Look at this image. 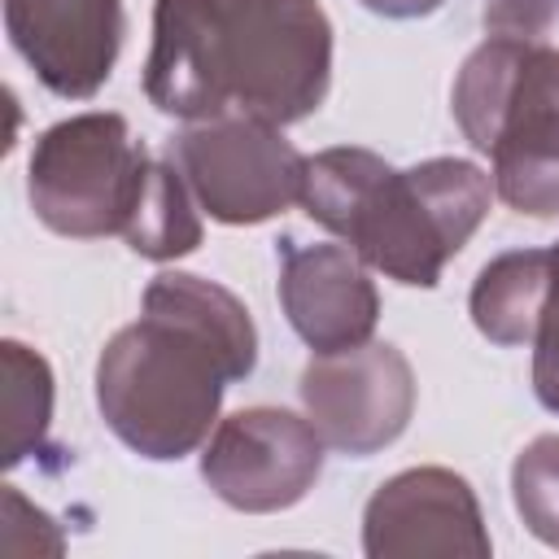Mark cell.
I'll list each match as a JSON object with an SVG mask.
<instances>
[{"label":"cell","mask_w":559,"mask_h":559,"mask_svg":"<svg viewBox=\"0 0 559 559\" xmlns=\"http://www.w3.org/2000/svg\"><path fill=\"white\" fill-rule=\"evenodd\" d=\"M258 367L249 306L218 280L157 271L140 319L118 328L96 358L105 428L148 463H179L218 424L223 393Z\"/></svg>","instance_id":"1"},{"label":"cell","mask_w":559,"mask_h":559,"mask_svg":"<svg viewBox=\"0 0 559 559\" xmlns=\"http://www.w3.org/2000/svg\"><path fill=\"white\" fill-rule=\"evenodd\" d=\"M332 87V17L319 0H157L144 96L166 118H310Z\"/></svg>","instance_id":"2"},{"label":"cell","mask_w":559,"mask_h":559,"mask_svg":"<svg viewBox=\"0 0 559 559\" xmlns=\"http://www.w3.org/2000/svg\"><path fill=\"white\" fill-rule=\"evenodd\" d=\"M493 179L467 157H424L406 170L358 144L306 157L301 210L371 271L437 288L441 271L489 218Z\"/></svg>","instance_id":"3"},{"label":"cell","mask_w":559,"mask_h":559,"mask_svg":"<svg viewBox=\"0 0 559 559\" xmlns=\"http://www.w3.org/2000/svg\"><path fill=\"white\" fill-rule=\"evenodd\" d=\"M450 114L515 214L559 218V48L485 35L454 74Z\"/></svg>","instance_id":"4"},{"label":"cell","mask_w":559,"mask_h":559,"mask_svg":"<svg viewBox=\"0 0 559 559\" xmlns=\"http://www.w3.org/2000/svg\"><path fill=\"white\" fill-rule=\"evenodd\" d=\"M153 153L114 109H87L35 135L26 162V201L35 218L70 240L122 236Z\"/></svg>","instance_id":"5"},{"label":"cell","mask_w":559,"mask_h":559,"mask_svg":"<svg viewBox=\"0 0 559 559\" xmlns=\"http://www.w3.org/2000/svg\"><path fill=\"white\" fill-rule=\"evenodd\" d=\"M170 162L214 223L253 227L301 205L306 153L275 122L249 114L188 122L170 140Z\"/></svg>","instance_id":"6"},{"label":"cell","mask_w":559,"mask_h":559,"mask_svg":"<svg viewBox=\"0 0 559 559\" xmlns=\"http://www.w3.org/2000/svg\"><path fill=\"white\" fill-rule=\"evenodd\" d=\"M328 441L310 415L284 406H245L214 424L201 445V480L218 502L245 515L297 507L323 476Z\"/></svg>","instance_id":"7"},{"label":"cell","mask_w":559,"mask_h":559,"mask_svg":"<svg viewBox=\"0 0 559 559\" xmlns=\"http://www.w3.org/2000/svg\"><path fill=\"white\" fill-rule=\"evenodd\" d=\"M415 367L393 341H362L314 354L301 371V406L328 450L371 459L393 445L415 415Z\"/></svg>","instance_id":"8"},{"label":"cell","mask_w":559,"mask_h":559,"mask_svg":"<svg viewBox=\"0 0 559 559\" xmlns=\"http://www.w3.org/2000/svg\"><path fill=\"white\" fill-rule=\"evenodd\" d=\"M493 542L467 476L450 467H406L376 485L362 507V555H467L489 559Z\"/></svg>","instance_id":"9"},{"label":"cell","mask_w":559,"mask_h":559,"mask_svg":"<svg viewBox=\"0 0 559 559\" xmlns=\"http://www.w3.org/2000/svg\"><path fill=\"white\" fill-rule=\"evenodd\" d=\"M275 258L280 310L314 354L371 341L380 323V293L371 266L345 240H301L284 231L275 240Z\"/></svg>","instance_id":"10"},{"label":"cell","mask_w":559,"mask_h":559,"mask_svg":"<svg viewBox=\"0 0 559 559\" xmlns=\"http://www.w3.org/2000/svg\"><path fill=\"white\" fill-rule=\"evenodd\" d=\"M13 52L61 100L96 96L122 52V0H4Z\"/></svg>","instance_id":"11"},{"label":"cell","mask_w":559,"mask_h":559,"mask_svg":"<svg viewBox=\"0 0 559 559\" xmlns=\"http://www.w3.org/2000/svg\"><path fill=\"white\" fill-rule=\"evenodd\" d=\"M546 284H550V249H507L489 258L467 293L476 332L502 349L533 345Z\"/></svg>","instance_id":"12"},{"label":"cell","mask_w":559,"mask_h":559,"mask_svg":"<svg viewBox=\"0 0 559 559\" xmlns=\"http://www.w3.org/2000/svg\"><path fill=\"white\" fill-rule=\"evenodd\" d=\"M201 205L188 188V179L179 175V166L166 157H153V170L144 179V192L135 201V214L122 231V240L148 258V262H175L201 249Z\"/></svg>","instance_id":"13"},{"label":"cell","mask_w":559,"mask_h":559,"mask_svg":"<svg viewBox=\"0 0 559 559\" xmlns=\"http://www.w3.org/2000/svg\"><path fill=\"white\" fill-rule=\"evenodd\" d=\"M4 371V467L26 463L44 450L52 424V367L39 349L22 341H0Z\"/></svg>","instance_id":"14"},{"label":"cell","mask_w":559,"mask_h":559,"mask_svg":"<svg viewBox=\"0 0 559 559\" xmlns=\"http://www.w3.org/2000/svg\"><path fill=\"white\" fill-rule=\"evenodd\" d=\"M511 502L524 528L559 550V432L533 437L511 463Z\"/></svg>","instance_id":"15"},{"label":"cell","mask_w":559,"mask_h":559,"mask_svg":"<svg viewBox=\"0 0 559 559\" xmlns=\"http://www.w3.org/2000/svg\"><path fill=\"white\" fill-rule=\"evenodd\" d=\"M533 393L550 415H559V240L550 245V284L533 332Z\"/></svg>","instance_id":"16"},{"label":"cell","mask_w":559,"mask_h":559,"mask_svg":"<svg viewBox=\"0 0 559 559\" xmlns=\"http://www.w3.org/2000/svg\"><path fill=\"white\" fill-rule=\"evenodd\" d=\"M559 13V0H485V31L493 35H542Z\"/></svg>","instance_id":"17"},{"label":"cell","mask_w":559,"mask_h":559,"mask_svg":"<svg viewBox=\"0 0 559 559\" xmlns=\"http://www.w3.org/2000/svg\"><path fill=\"white\" fill-rule=\"evenodd\" d=\"M362 9L380 13V17H393V22H411V17H428L437 13L445 0H358Z\"/></svg>","instance_id":"18"}]
</instances>
